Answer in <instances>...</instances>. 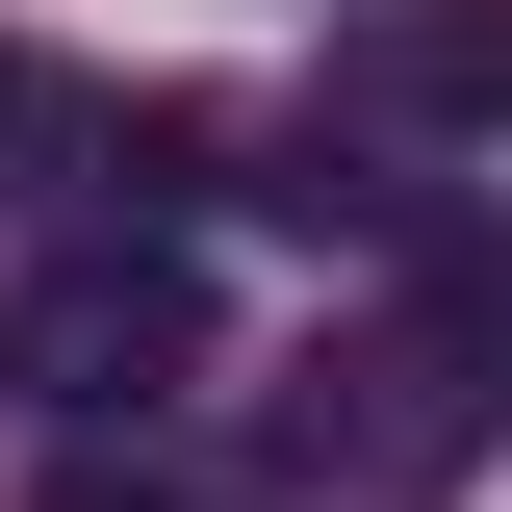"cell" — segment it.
<instances>
[{
    "label": "cell",
    "mask_w": 512,
    "mask_h": 512,
    "mask_svg": "<svg viewBox=\"0 0 512 512\" xmlns=\"http://www.w3.org/2000/svg\"><path fill=\"white\" fill-rule=\"evenodd\" d=\"M26 512H205V487H180V461H128V436H103V461H52Z\"/></svg>",
    "instance_id": "obj_4"
},
{
    "label": "cell",
    "mask_w": 512,
    "mask_h": 512,
    "mask_svg": "<svg viewBox=\"0 0 512 512\" xmlns=\"http://www.w3.org/2000/svg\"><path fill=\"white\" fill-rule=\"evenodd\" d=\"M333 128H384V154L512 128V0H359L333 26Z\"/></svg>",
    "instance_id": "obj_3"
},
{
    "label": "cell",
    "mask_w": 512,
    "mask_h": 512,
    "mask_svg": "<svg viewBox=\"0 0 512 512\" xmlns=\"http://www.w3.org/2000/svg\"><path fill=\"white\" fill-rule=\"evenodd\" d=\"M282 436H308V487H461L512 436V256H436L410 308H333Z\"/></svg>",
    "instance_id": "obj_1"
},
{
    "label": "cell",
    "mask_w": 512,
    "mask_h": 512,
    "mask_svg": "<svg viewBox=\"0 0 512 512\" xmlns=\"http://www.w3.org/2000/svg\"><path fill=\"white\" fill-rule=\"evenodd\" d=\"M0 384H52L77 436H128V410H180V384H205V282H180L154 231H77L52 282L0 308Z\"/></svg>",
    "instance_id": "obj_2"
},
{
    "label": "cell",
    "mask_w": 512,
    "mask_h": 512,
    "mask_svg": "<svg viewBox=\"0 0 512 512\" xmlns=\"http://www.w3.org/2000/svg\"><path fill=\"white\" fill-rule=\"evenodd\" d=\"M0 103H26V52H0Z\"/></svg>",
    "instance_id": "obj_5"
}]
</instances>
